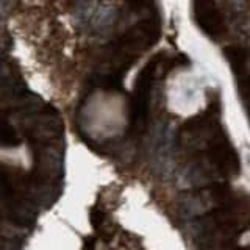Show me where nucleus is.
<instances>
[{"label":"nucleus","mask_w":250,"mask_h":250,"mask_svg":"<svg viewBox=\"0 0 250 250\" xmlns=\"http://www.w3.org/2000/svg\"><path fill=\"white\" fill-rule=\"evenodd\" d=\"M249 116H250V109H249Z\"/></svg>","instance_id":"2"},{"label":"nucleus","mask_w":250,"mask_h":250,"mask_svg":"<svg viewBox=\"0 0 250 250\" xmlns=\"http://www.w3.org/2000/svg\"><path fill=\"white\" fill-rule=\"evenodd\" d=\"M224 53L227 55V58H229L233 69L241 74L247 62V52L244 49H241V47H227Z\"/></svg>","instance_id":"1"}]
</instances>
